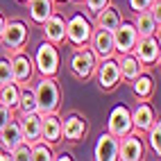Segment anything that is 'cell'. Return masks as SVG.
<instances>
[{"mask_svg": "<svg viewBox=\"0 0 161 161\" xmlns=\"http://www.w3.org/2000/svg\"><path fill=\"white\" fill-rule=\"evenodd\" d=\"M107 132L116 138H123L125 134L132 132V114L125 104H118L111 109L109 120H107Z\"/></svg>", "mask_w": 161, "mask_h": 161, "instance_id": "30bf717a", "label": "cell"}, {"mask_svg": "<svg viewBox=\"0 0 161 161\" xmlns=\"http://www.w3.org/2000/svg\"><path fill=\"white\" fill-rule=\"evenodd\" d=\"M89 48L95 55V59H109L116 55V48H114V36H111V30H100V27H93V34L89 41Z\"/></svg>", "mask_w": 161, "mask_h": 161, "instance_id": "8fae6325", "label": "cell"}, {"mask_svg": "<svg viewBox=\"0 0 161 161\" xmlns=\"http://www.w3.org/2000/svg\"><path fill=\"white\" fill-rule=\"evenodd\" d=\"M89 132V125H86V118L80 116V114H70L61 120V138H66L70 143H80L84 141V136Z\"/></svg>", "mask_w": 161, "mask_h": 161, "instance_id": "4fadbf2b", "label": "cell"}, {"mask_svg": "<svg viewBox=\"0 0 161 161\" xmlns=\"http://www.w3.org/2000/svg\"><path fill=\"white\" fill-rule=\"evenodd\" d=\"M9 159H12V157H9V152H7L5 147H0V161H9Z\"/></svg>", "mask_w": 161, "mask_h": 161, "instance_id": "e575fe53", "label": "cell"}, {"mask_svg": "<svg viewBox=\"0 0 161 161\" xmlns=\"http://www.w3.org/2000/svg\"><path fill=\"white\" fill-rule=\"evenodd\" d=\"M14 82V75H12V61L9 59H0V86L3 84Z\"/></svg>", "mask_w": 161, "mask_h": 161, "instance_id": "f546056e", "label": "cell"}, {"mask_svg": "<svg viewBox=\"0 0 161 161\" xmlns=\"http://www.w3.org/2000/svg\"><path fill=\"white\" fill-rule=\"evenodd\" d=\"M52 3H68V0H52Z\"/></svg>", "mask_w": 161, "mask_h": 161, "instance_id": "74e56055", "label": "cell"}, {"mask_svg": "<svg viewBox=\"0 0 161 161\" xmlns=\"http://www.w3.org/2000/svg\"><path fill=\"white\" fill-rule=\"evenodd\" d=\"M41 30H43V39L55 46H61L66 41V18L55 14V12L41 23Z\"/></svg>", "mask_w": 161, "mask_h": 161, "instance_id": "5bb4252c", "label": "cell"}, {"mask_svg": "<svg viewBox=\"0 0 161 161\" xmlns=\"http://www.w3.org/2000/svg\"><path fill=\"white\" fill-rule=\"evenodd\" d=\"M12 61V75H14V82L18 86L23 84H30L32 77H34V61L30 59V55H25L23 50H16L14 57L9 59Z\"/></svg>", "mask_w": 161, "mask_h": 161, "instance_id": "7c38bea8", "label": "cell"}, {"mask_svg": "<svg viewBox=\"0 0 161 161\" xmlns=\"http://www.w3.org/2000/svg\"><path fill=\"white\" fill-rule=\"evenodd\" d=\"M130 84H132V93L138 100H143V102H147L154 95V80H152V75H147L145 70L138 75L136 80H132Z\"/></svg>", "mask_w": 161, "mask_h": 161, "instance_id": "cb8c5ba5", "label": "cell"}, {"mask_svg": "<svg viewBox=\"0 0 161 161\" xmlns=\"http://www.w3.org/2000/svg\"><path fill=\"white\" fill-rule=\"evenodd\" d=\"M32 154V145L25 143V141H20L16 147L9 150V157H12V161H23V159H30Z\"/></svg>", "mask_w": 161, "mask_h": 161, "instance_id": "f1b7e54d", "label": "cell"}, {"mask_svg": "<svg viewBox=\"0 0 161 161\" xmlns=\"http://www.w3.org/2000/svg\"><path fill=\"white\" fill-rule=\"evenodd\" d=\"M27 39H30V30L23 20H5L3 34H0V43H3V48L7 52L23 50Z\"/></svg>", "mask_w": 161, "mask_h": 161, "instance_id": "277c9868", "label": "cell"}, {"mask_svg": "<svg viewBox=\"0 0 161 161\" xmlns=\"http://www.w3.org/2000/svg\"><path fill=\"white\" fill-rule=\"evenodd\" d=\"M14 116V111L9 109V107H5V104H0V130H3V127L9 123V118Z\"/></svg>", "mask_w": 161, "mask_h": 161, "instance_id": "d6a6232c", "label": "cell"}, {"mask_svg": "<svg viewBox=\"0 0 161 161\" xmlns=\"http://www.w3.org/2000/svg\"><path fill=\"white\" fill-rule=\"evenodd\" d=\"M18 125H20V134H23V141L25 143L32 145V143L41 141V114L39 111L20 114Z\"/></svg>", "mask_w": 161, "mask_h": 161, "instance_id": "9a60e30c", "label": "cell"}, {"mask_svg": "<svg viewBox=\"0 0 161 161\" xmlns=\"http://www.w3.org/2000/svg\"><path fill=\"white\" fill-rule=\"evenodd\" d=\"M123 20L120 9H116L111 3L107 5L104 9H100L98 14H93V27H100V30H114L118 27V23Z\"/></svg>", "mask_w": 161, "mask_h": 161, "instance_id": "ffe728a7", "label": "cell"}, {"mask_svg": "<svg viewBox=\"0 0 161 161\" xmlns=\"http://www.w3.org/2000/svg\"><path fill=\"white\" fill-rule=\"evenodd\" d=\"M20 141H23V134H20V125H18V118L12 116L9 123L0 130V147H5L7 152L12 147H16Z\"/></svg>", "mask_w": 161, "mask_h": 161, "instance_id": "44dd1931", "label": "cell"}, {"mask_svg": "<svg viewBox=\"0 0 161 161\" xmlns=\"http://www.w3.org/2000/svg\"><path fill=\"white\" fill-rule=\"evenodd\" d=\"M82 3H84V7H86L89 14H98L100 9H104L107 5L111 3V0H82Z\"/></svg>", "mask_w": 161, "mask_h": 161, "instance_id": "4dcf8cb0", "label": "cell"}, {"mask_svg": "<svg viewBox=\"0 0 161 161\" xmlns=\"http://www.w3.org/2000/svg\"><path fill=\"white\" fill-rule=\"evenodd\" d=\"M132 55L143 64V66H154L161 59V46H159V36H138L136 46L132 50Z\"/></svg>", "mask_w": 161, "mask_h": 161, "instance_id": "52a82bcc", "label": "cell"}, {"mask_svg": "<svg viewBox=\"0 0 161 161\" xmlns=\"http://www.w3.org/2000/svg\"><path fill=\"white\" fill-rule=\"evenodd\" d=\"M145 134H147V145H150V150L159 157V154H161V120H159V118H154V123L145 130Z\"/></svg>", "mask_w": 161, "mask_h": 161, "instance_id": "4316f807", "label": "cell"}, {"mask_svg": "<svg viewBox=\"0 0 161 161\" xmlns=\"http://www.w3.org/2000/svg\"><path fill=\"white\" fill-rule=\"evenodd\" d=\"M16 111L18 114H32V111H39L36 109V98H34V89L30 84H23L18 93V104H16Z\"/></svg>", "mask_w": 161, "mask_h": 161, "instance_id": "d4e9b609", "label": "cell"}, {"mask_svg": "<svg viewBox=\"0 0 161 161\" xmlns=\"http://www.w3.org/2000/svg\"><path fill=\"white\" fill-rule=\"evenodd\" d=\"M95 80H98V86L102 91H114L118 84H120V68H118L116 57L109 59H100L98 66H95Z\"/></svg>", "mask_w": 161, "mask_h": 161, "instance_id": "8992f818", "label": "cell"}, {"mask_svg": "<svg viewBox=\"0 0 161 161\" xmlns=\"http://www.w3.org/2000/svg\"><path fill=\"white\" fill-rule=\"evenodd\" d=\"M132 114V132H136V134H141V132H145L150 125L154 123V109L150 107L147 102H143L141 100V104L136 107L134 111H130Z\"/></svg>", "mask_w": 161, "mask_h": 161, "instance_id": "d6986e66", "label": "cell"}, {"mask_svg": "<svg viewBox=\"0 0 161 161\" xmlns=\"http://www.w3.org/2000/svg\"><path fill=\"white\" fill-rule=\"evenodd\" d=\"M5 20H7V18H5L3 14H0V34H3V27H5Z\"/></svg>", "mask_w": 161, "mask_h": 161, "instance_id": "8d00e7d4", "label": "cell"}, {"mask_svg": "<svg viewBox=\"0 0 161 161\" xmlns=\"http://www.w3.org/2000/svg\"><path fill=\"white\" fill-rule=\"evenodd\" d=\"M147 12L152 14V18L157 20V25H161V0H152L147 7Z\"/></svg>", "mask_w": 161, "mask_h": 161, "instance_id": "1f68e13d", "label": "cell"}, {"mask_svg": "<svg viewBox=\"0 0 161 161\" xmlns=\"http://www.w3.org/2000/svg\"><path fill=\"white\" fill-rule=\"evenodd\" d=\"M52 159H55L52 145H48L46 141H36V143H32V154H30V161H52Z\"/></svg>", "mask_w": 161, "mask_h": 161, "instance_id": "83f0119b", "label": "cell"}, {"mask_svg": "<svg viewBox=\"0 0 161 161\" xmlns=\"http://www.w3.org/2000/svg\"><path fill=\"white\" fill-rule=\"evenodd\" d=\"M111 36H114L116 55H127V52H132L134 46H136V39H138L134 23H127L125 18L120 20V23H118V27L111 30Z\"/></svg>", "mask_w": 161, "mask_h": 161, "instance_id": "ba28073f", "label": "cell"}, {"mask_svg": "<svg viewBox=\"0 0 161 161\" xmlns=\"http://www.w3.org/2000/svg\"><path fill=\"white\" fill-rule=\"evenodd\" d=\"M73 3H82V0H73Z\"/></svg>", "mask_w": 161, "mask_h": 161, "instance_id": "ab89813d", "label": "cell"}, {"mask_svg": "<svg viewBox=\"0 0 161 161\" xmlns=\"http://www.w3.org/2000/svg\"><path fill=\"white\" fill-rule=\"evenodd\" d=\"M34 98H36V109L39 114H57L61 107V91L55 77H41L34 86Z\"/></svg>", "mask_w": 161, "mask_h": 161, "instance_id": "6da1fadb", "label": "cell"}, {"mask_svg": "<svg viewBox=\"0 0 161 161\" xmlns=\"http://www.w3.org/2000/svg\"><path fill=\"white\" fill-rule=\"evenodd\" d=\"M114 57H116V61H118V68H120V80H123V82H132V80H136L138 75L145 70V66L132 55V52H127V55H114Z\"/></svg>", "mask_w": 161, "mask_h": 161, "instance_id": "ac0fdd59", "label": "cell"}, {"mask_svg": "<svg viewBox=\"0 0 161 161\" xmlns=\"http://www.w3.org/2000/svg\"><path fill=\"white\" fill-rule=\"evenodd\" d=\"M34 70H39L43 77H57L59 73V64H61V57H59V50L55 43L50 41H43L36 52H34Z\"/></svg>", "mask_w": 161, "mask_h": 161, "instance_id": "7a4b0ae2", "label": "cell"}, {"mask_svg": "<svg viewBox=\"0 0 161 161\" xmlns=\"http://www.w3.org/2000/svg\"><path fill=\"white\" fill-rule=\"evenodd\" d=\"M93 157L98 161H116L118 159V138L111 136L109 132L100 134L98 143H95V150H93Z\"/></svg>", "mask_w": 161, "mask_h": 161, "instance_id": "e0dca14e", "label": "cell"}, {"mask_svg": "<svg viewBox=\"0 0 161 161\" xmlns=\"http://www.w3.org/2000/svg\"><path fill=\"white\" fill-rule=\"evenodd\" d=\"M55 159H61V161H68V159H73L68 152H64V154H59V157H55Z\"/></svg>", "mask_w": 161, "mask_h": 161, "instance_id": "d590c367", "label": "cell"}, {"mask_svg": "<svg viewBox=\"0 0 161 161\" xmlns=\"http://www.w3.org/2000/svg\"><path fill=\"white\" fill-rule=\"evenodd\" d=\"M95 66H98V59H95V55L91 52V48H86V46L75 48L73 57H70V73H73V77L86 82V80L93 77Z\"/></svg>", "mask_w": 161, "mask_h": 161, "instance_id": "5b68a950", "label": "cell"}, {"mask_svg": "<svg viewBox=\"0 0 161 161\" xmlns=\"http://www.w3.org/2000/svg\"><path fill=\"white\" fill-rule=\"evenodd\" d=\"M93 34V23L84 16V14H73L66 20V41L73 48H82V46H89Z\"/></svg>", "mask_w": 161, "mask_h": 161, "instance_id": "3957f363", "label": "cell"}, {"mask_svg": "<svg viewBox=\"0 0 161 161\" xmlns=\"http://www.w3.org/2000/svg\"><path fill=\"white\" fill-rule=\"evenodd\" d=\"M18 3H23V5H25V3H27V0H18Z\"/></svg>", "mask_w": 161, "mask_h": 161, "instance_id": "f35d334b", "label": "cell"}, {"mask_svg": "<svg viewBox=\"0 0 161 161\" xmlns=\"http://www.w3.org/2000/svg\"><path fill=\"white\" fill-rule=\"evenodd\" d=\"M25 5H27V14L32 18V23H36V25H41L55 12V3L52 0H27Z\"/></svg>", "mask_w": 161, "mask_h": 161, "instance_id": "7402d4cb", "label": "cell"}, {"mask_svg": "<svg viewBox=\"0 0 161 161\" xmlns=\"http://www.w3.org/2000/svg\"><path fill=\"white\" fill-rule=\"evenodd\" d=\"M143 154H145V145H143L141 134L130 132L123 138H118V159H123V161H141Z\"/></svg>", "mask_w": 161, "mask_h": 161, "instance_id": "9c48e42d", "label": "cell"}, {"mask_svg": "<svg viewBox=\"0 0 161 161\" xmlns=\"http://www.w3.org/2000/svg\"><path fill=\"white\" fill-rule=\"evenodd\" d=\"M134 27L138 36H159V25L157 20L152 18V14L143 9V12H136L134 16Z\"/></svg>", "mask_w": 161, "mask_h": 161, "instance_id": "603a6c76", "label": "cell"}, {"mask_svg": "<svg viewBox=\"0 0 161 161\" xmlns=\"http://www.w3.org/2000/svg\"><path fill=\"white\" fill-rule=\"evenodd\" d=\"M127 3H130L132 12L136 14V12H143V9H147V7H150V3H152V0H127Z\"/></svg>", "mask_w": 161, "mask_h": 161, "instance_id": "836d02e7", "label": "cell"}, {"mask_svg": "<svg viewBox=\"0 0 161 161\" xmlns=\"http://www.w3.org/2000/svg\"><path fill=\"white\" fill-rule=\"evenodd\" d=\"M41 141L57 145L61 138V118L57 114H41Z\"/></svg>", "mask_w": 161, "mask_h": 161, "instance_id": "2e32d148", "label": "cell"}, {"mask_svg": "<svg viewBox=\"0 0 161 161\" xmlns=\"http://www.w3.org/2000/svg\"><path fill=\"white\" fill-rule=\"evenodd\" d=\"M18 93H20V86L16 82H9V84H3L0 86V104L9 107L12 111H16V104H18Z\"/></svg>", "mask_w": 161, "mask_h": 161, "instance_id": "484cf974", "label": "cell"}]
</instances>
